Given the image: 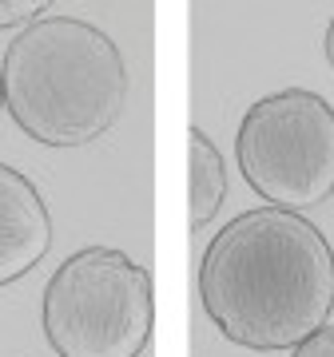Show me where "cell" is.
I'll use <instances>...</instances> for the list:
<instances>
[{"label":"cell","mask_w":334,"mask_h":357,"mask_svg":"<svg viewBox=\"0 0 334 357\" xmlns=\"http://www.w3.org/2000/svg\"><path fill=\"white\" fill-rule=\"evenodd\" d=\"M187 155H191V230L207 227L227 195V163L211 135L199 128H187Z\"/></svg>","instance_id":"6"},{"label":"cell","mask_w":334,"mask_h":357,"mask_svg":"<svg viewBox=\"0 0 334 357\" xmlns=\"http://www.w3.org/2000/svg\"><path fill=\"white\" fill-rule=\"evenodd\" d=\"M235 159L247 187L270 206L322 203L334 191V107L307 88L263 96L239 123Z\"/></svg>","instance_id":"4"},{"label":"cell","mask_w":334,"mask_h":357,"mask_svg":"<svg viewBox=\"0 0 334 357\" xmlns=\"http://www.w3.org/2000/svg\"><path fill=\"white\" fill-rule=\"evenodd\" d=\"M199 298L235 345L295 349L331 321L334 250L298 211H243L207 243Z\"/></svg>","instance_id":"1"},{"label":"cell","mask_w":334,"mask_h":357,"mask_svg":"<svg viewBox=\"0 0 334 357\" xmlns=\"http://www.w3.org/2000/svg\"><path fill=\"white\" fill-rule=\"evenodd\" d=\"M56 0H0V28L32 24L44 16V8H52Z\"/></svg>","instance_id":"7"},{"label":"cell","mask_w":334,"mask_h":357,"mask_svg":"<svg viewBox=\"0 0 334 357\" xmlns=\"http://www.w3.org/2000/svg\"><path fill=\"white\" fill-rule=\"evenodd\" d=\"M291 357H334V326L326 321L322 330H314L310 337H303Z\"/></svg>","instance_id":"8"},{"label":"cell","mask_w":334,"mask_h":357,"mask_svg":"<svg viewBox=\"0 0 334 357\" xmlns=\"http://www.w3.org/2000/svg\"><path fill=\"white\" fill-rule=\"evenodd\" d=\"M40 321L60 357H140L155 321L152 270L112 246L76 250L44 286Z\"/></svg>","instance_id":"3"},{"label":"cell","mask_w":334,"mask_h":357,"mask_svg":"<svg viewBox=\"0 0 334 357\" xmlns=\"http://www.w3.org/2000/svg\"><path fill=\"white\" fill-rule=\"evenodd\" d=\"M0 107H4V84H0Z\"/></svg>","instance_id":"10"},{"label":"cell","mask_w":334,"mask_h":357,"mask_svg":"<svg viewBox=\"0 0 334 357\" xmlns=\"http://www.w3.org/2000/svg\"><path fill=\"white\" fill-rule=\"evenodd\" d=\"M322 52H326V60L334 68V16H331V24H326V36H322Z\"/></svg>","instance_id":"9"},{"label":"cell","mask_w":334,"mask_h":357,"mask_svg":"<svg viewBox=\"0 0 334 357\" xmlns=\"http://www.w3.org/2000/svg\"><path fill=\"white\" fill-rule=\"evenodd\" d=\"M52 250V215L36 183L0 163V286L24 278Z\"/></svg>","instance_id":"5"},{"label":"cell","mask_w":334,"mask_h":357,"mask_svg":"<svg viewBox=\"0 0 334 357\" xmlns=\"http://www.w3.org/2000/svg\"><path fill=\"white\" fill-rule=\"evenodd\" d=\"M0 84L13 123L44 147H88L128 100V68L116 40L76 16L24 24L4 48Z\"/></svg>","instance_id":"2"}]
</instances>
